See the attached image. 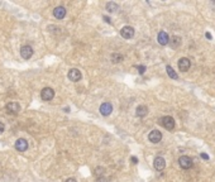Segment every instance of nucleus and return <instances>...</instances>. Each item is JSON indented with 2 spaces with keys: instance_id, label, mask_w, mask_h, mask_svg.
Wrapping results in <instances>:
<instances>
[{
  "instance_id": "nucleus-19",
  "label": "nucleus",
  "mask_w": 215,
  "mask_h": 182,
  "mask_svg": "<svg viewBox=\"0 0 215 182\" xmlns=\"http://www.w3.org/2000/svg\"><path fill=\"white\" fill-rule=\"evenodd\" d=\"M180 43H181V38H180L179 36L172 37V43H171V46H172V47H177V46H180Z\"/></svg>"
},
{
  "instance_id": "nucleus-16",
  "label": "nucleus",
  "mask_w": 215,
  "mask_h": 182,
  "mask_svg": "<svg viewBox=\"0 0 215 182\" xmlns=\"http://www.w3.org/2000/svg\"><path fill=\"white\" fill-rule=\"evenodd\" d=\"M118 8H119V7H118V4H116V3H113V1H110V3H108V4H106V10H108V12H109V13L116 12V10H118Z\"/></svg>"
},
{
  "instance_id": "nucleus-26",
  "label": "nucleus",
  "mask_w": 215,
  "mask_h": 182,
  "mask_svg": "<svg viewBox=\"0 0 215 182\" xmlns=\"http://www.w3.org/2000/svg\"><path fill=\"white\" fill-rule=\"evenodd\" d=\"M205 36H206V38H208V39H211V34H210V33H206Z\"/></svg>"
},
{
  "instance_id": "nucleus-5",
  "label": "nucleus",
  "mask_w": 215,
  "mask_h": 182,
  "mask_svg": "<svg viewBox=\"0 0 215 182\" xmlns=\"http://www.w3.org/2000/svg\"><path fill=\"white\" fill-rule=\"evenodd\" d=\"M20 56L24 58V60H29V58L33 56V48H32L28 44H25L20 48Z\"/></svg>"
},
{
  "instance_id": "nucleus-21",
  "label": "nucleus",
  "mask_w": 215,
  "mask_h": 182,
  "mask_svg": "<svg viewBox=\"0 0 215 182\" xmlns=\"http://www.w3.org/2000/svg\"><path fill=\"white\" fill-rule=\"evenodd\" d=\"M3 132H4V124H3L1 121H0V134H1Z\"/></svg>"
},
{
  "instance_id": "nucleus-22",
  "label": "nucleus",
  "mask_w": 215,
  "mask_h": 182,
  "mask_svg": "<svg viewBox=\"0 0 215 182\" xmlns=\"http://www.w3.org/2000/svg\"><path fill=\"white\" fill-rule=\"evenodd\" d=\"M201 158H204V159H209V156L206 153H201Z\"/></svg>"
},
{
  "instance_id": "nucleus-12",
  "label": "nucleus",
  "mask_w": 215,
  "mask_h": 182,
  "mask_svg": "<svg viewBox=\"0 0 215 182\" xmlns=\"http://www.w3.org/2000/svg\"><path fill=\"white\" fill-rule=\"evenodd\" d=\"M157 41H158V43L161 46H166V44H168V42H170V38H168V34L166 33V32H159L158 33V37H157Z\"/></svg>"
},
{
  "instance_id": "nucleus-2",
  "label": "nucleus",
  "mask_w": 215,
  "mask_h": 182,
  "mask_svg": "<svg viewBox=\"0 0 215 182\" xmlns=\"http://www.w3.org/2000/svg\"><path fill=\"white\" fill-rule=\"evenodd\" d=\"M179 163H180V167L184 169H189L192 167V159L189 156H181L179 159Z\"/></svg>"
},
{
  "instance_id": "nucleus-25",
  "label": "nucleus",
  "mask_w": 215,
  "mask_h": 182,
  "mask_svg": "<svg viewBox=\"0 0 215 182\" xmlns=\"http://www.w3.org/2000/svg\"><path fill=\"white\" fill-rule=\"evenodd\" d=\"M66 182H76V180L75 178H68V180H66Z\"/></svg>"
},
{
  "instance_id": "nucleus-4",
  "label": "nucleus",
  "mask_w": 215,
  "mask_h": 182,
  "mask_svg": "<svg viewBox=\"0 0 215 182\" xmlns=\"http://www.w3.org/2000/svg\"><path fill=\"white\" fill-rule=\"evenodd\" d=\"M53 96H55V91H53V89H51V87H44L42 90V92H41V98H42V100H44V101L52 100Z\"/></svg>"
},
{
  "instance_id": "nucleus-15",
  "label": "nucleus",
  "mask_w": 215,
  "mask_h": 182,
  "mask_svg": "<svg viewBox=\"0 0 215 182\" xmlns=\"http://www.w3.org/2000/svg\"><path fill=\"white\" fill-rule=\"evenodd\" d=\"M136 113H137V115L139 118H144V116H147V114H148V108L146 105H139L137 108V110H136Z\"/></svg>"
},
{
  "instance_id": "nucleus-8",
  "label": "nucleus",
  "mask_w": 215,
  "mask_h": 182,
  "mask_svg": "<svg viewBox=\"0 0 215 182\" xmlns=\"http://www.w3.org/2000/svg\"><path fill=\"white\" fill-rule=\"evenodd\" d=\"M148 139H149V142H152V143H158V142H161V139H162V133L157 129H154L149 133Z\"/></svg>"
},
{
  "instance_id": "nucleus-11",
  "label": "nucleus",
  "mask_w": 215,
  "mask_h": 182,
  "mask_svg": "<svg viewBox=\"0 0 215 182\" xmlns=\"http://www.w3.org/2000/svg\"><path fill=\"white\" fill-rule=\"evenodd\" d=\"M15 148H17V151H19V152H25L27 149H28V142H27L25 139L20 138L15 142Z\"/></svg>"
},
{
  "instance_id": "nucleus-10",
  "label": "nucleus",
  "mask_w": 215,
  "mask_h": 182,
  "mask_svg": "<svg viewBox=\"0 0 215 182\" xmlns=\"http://www.w3.org/2000/svg\"><path fill=\"white\" fill-rule=\"evenodd\" d=\"M153 166H154V168L157 169V171H162L165 169L166 167V161L163 157H156L154 161H153Z\"/></svg>"
},
{
  "instance_id": "nucleus-23",
  "label": "nucleus",
  "mask_w": 215,
  "mask_h": 182,
  "mask_svg": "<svg viewBox=\"0 0 215 182\" xmlns=\"http://www.w3.org/2000/svg\"><path fill=\"white\" fill-rule=\"evenodd\" d=\"M130 159H132V162H133V163H138V158H137V157H132Z\"/></svg>"
},
{
  "instance_id": "nucleus-3",
  "label": "nucleus",
  "mask_w": 215,
  "mask_h": 182,
  "mask_svg": "<svg viewBox=\"0 0 215 182\" xmlns=\"http://www.w3.org/2000/svg\"><path fill=\"white\" fill-rule=\"evenodd\" d=\"M120 34H122L123 38L130 39V38H133V36H134V28L133 27H129V25L123 27V28L120 29Z\"/></svg>"
},
{
  "instance_id": "nucleus-6",
  "label": "nucleus",
  "mask_w": 215,
  "mask_h": 182,
  "mask_svg": "<svg viewBox=\"0 0 215 182\" xmlns=\"http://www.w3.org/2000/svg\"><path fill=\"white\" fill-rule=\"evenodd\" d=\"M81 77H82V75H81V72H80L77 68H71V70L68 71V78L71 80L72 82L80 81V80H81Z\"/></svg>"
},
{
  "instance_id": "nucleus-9",
  "label": "nucleus",
  "mask_w": 215,
  "mask_h": 182,
  "mask_svg": "<svg viewBox=\"0 0 215 182\" xmlns=\"http://www.w3.org/2000/svg\"><path fill=\"white\" fill-rule=\"evenodd\" d=\"M113 111V105L110 103H104L100 105V114L104 115V116H108L110 115Z\"/></svg>"
},
{
  "instance_id": "nucleus-13",
  "label": "nucleus",
  "mask_w": 215,
  "mask_h": 182,
  "mask_svg": "<svg viewBox=\"0 0 215 182\" xmlns=\"http://www.w3.org/2000/svg\"><path fill=\"white\" fill-rule=\"evenodd\" d=\"M7 110L9 111L10 114H18L19 111H20V106H19V104L18 103H9L8 105H7Z\"/></svg>"
},
{
  "instance_id": "nucleus-14",
  "label": "nucleus",
  "mask_w": 215,
  "mask_h": 182,
  "mask_svg": "<svg viewBox=\"0 0 215 182\" xmlns=\"http://www.w3.org/2000/svg\"><path fill=\"white\" fill-rule=\"evenodd\" d=\"M53 15H55L57 19H63L66 17V9L63 7H57V8H55V10H53Z\"/></svg>"
},
{
  "instance_id": "nucleus-17",
  "label": "nucleus",
  "mask_w": 215,
  "mask_h": 182,
  "mask_svg": "<svg viewBox=\"0 0 215 182\" xmlns=\"http://www.w3.org/2000/svg\"><path fill=\"white\" fill-rule=\"evenodd\" d=\"M166 70H167V73H168V76H170L171 78H173V80H177V78H179V75L175 72V70L172 68L171 66H167V67H166Z\"/></svg>"
},
{
  "instance_id": "nucleus-18",
  "label": "nucleus",
  "mask_w": 215,
  "mask_h": 182,
  "mask_svg": "<svg viewBox=\"0 0 215 182\" xmlns=\"http://www.w3.org/2000/svg\"><path fill=\"white\" fill-rule=\"evenodd\" d=\"M111 61L114 63H119L120 61H123V56L119 55V53H113L111 55Z\"/></svg>"
},
{
  "instance_id": "nucleus-20",
  "label": "nucleus",
  "mask_w": 215,
  "mask_h": 182,
  "mask_svg": "<svg viewBox=\"0 0 215 182\" xmlns=\"http://www.w3.org/2000/svg\"><path fill=\"white\" fill-rule=\"evenodd\" d=\"M136 67L138 68V72L141 73V75L146 72V66H136Z\"/></svg>"
},
{
  "instance_id": "nucleus-24",
  "label": "nucleus",
  "mask_w": 215,
  "mask_h": 182,
  "mask_svg": "<svg viewBox=\"0 0 215 182\" xmlns=\"http://www.w3.org/2000/svg\"><path fill=\"white\" fill-rule=\"evenodd\" d=\"M104 19H105L106 23H110V18H109V17H104Z\"/></svg>"
},
{
  "instance_id": "nucleus-1",
  "label": "nucleus",
  "mask_w": 215,
  "mask_h": 182,
  "mask_svg": "<svg viewBox=\"0 0 215 182\" xmlns=\"http://www.w3.org/2000/svg\"><path fill=\"white\" fill-rule=\"evenodd\" d=\"M161 124H162L167 130H173L175 128V120L172 116H163L161 119Z\"/></svg>"
},
{
  "instance_id": "nucleus-7",
  "label": "nucleus",
  "mask_w": 215,
  "mask_h": 182,
  "mask_svg": "<svg viewBox=\"0 0 215 182\" xmlns=\"http://www.w3.org/2000/svg\"><path fill=\"white\" fill-rule=\"evenodd\" d=\"M190 67H191V61L189 60V58L182 57L181 60L179 61V68H180V71L186 72V71H189Z\"/></svg>"
}]
</instances>
